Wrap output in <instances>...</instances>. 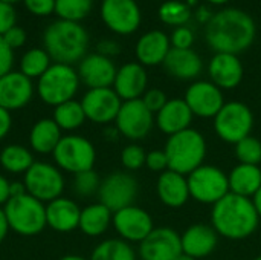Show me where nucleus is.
I'll list each match as a JSON object with an SVG mask.
<instances>
[{"label": "nucleus", "instance_id": "nucleus-46", "mask_svg": "<svg viewBox=\"0 0 261 260\" xmlns=\"http://www.w3.org/2000/svg\"><path fill=\"white\" fill-rule=\"evenodd\" d=\"M2 37H3V40L6 41V44L14 51V49L20 48V46L24 43V40H26V32H24L23 28L14 26V28H11L8 32H5Z\"/></svg>", "mask_w": 261, "mask_h": 260}, {"label": "nucleus", "instance_id": "nucleus-16", "mask_svg": "<svg viewBox=\"0 0 261 260\" xmlns=\"http://www.w3.org/2000/svg\"><path fill=\"white\" fill-rule=\"evenodd\" d=\"M81 106L89 121L95 124H110L115 123L122 106V100L113 87L89 89L81 100Z\"/></svg>", "mask_w": 261, "mask_h": 260}, {"label": "nucleus", "instance_id": "nucleus-55", "mask_svg": "<svg viewBox=\"0 0 261 260\" xmlns=\"http://www.w3.org/2000/svg\"><path fill=\"white\" fill-rule=\"evenodd\" d=\"M176 260H196V259H193V257H190V256H187V254H184V253H182V254H180V256H179Z\"/></svg>", "mask_w": 261, "mask_h": 260}, {"label": "nucleus", "instance_id": "nucleus-9", "mask_svg": "<svg viewBox=\"0 0 261 260\" xmlns=\"http://www.w3.org/2000/svg\"><path fill=\"white\" fill-rule=\"evenodd\" d=\"M52 156L55 166L61 172L78 175L93 169L96 161V149L87 138L72 133L61 138Z\"/></svg>", "mask_w": 261, "mask_h": 260}, {"label": "nucleus", "instance_id": "nucleus-52", "mask_svg": "<svg viewBox=\"0 0 261 260\" xmlns=\"http://www.w3.org/2000/svg\"><path fill=\"white\" fill-rule=\"evenodd\" d=\"M252 204H254V207H255V211H257V215L260 216L261 219V187L258 188V192L252 196Z\"/></svg>", "mask_w": 261, "mask_h": 260}, {"label": "nucleus", "instance_id": "nucleus-15", "mask_svg": "<svg viewBox=\"0 0 261 260\" xmlns=\"http://www.w3.org/2000/svg\"><path fill=\"white\" fill-rule=\"evenodd\" d=\"M141 260H176L182 254L180 234L170 227L154 230L139 244Z\"/></svg>", "mask_w": 261, "mask_h": 260}, {"label": "nucleus", "instance_id": "nucleus-45", "mask_svg": "<svg viewBox=\"0 0 261 260\" xmlns=\"http://www.w3.org/2000/svg\"><path fill=\"white\" fill-rule=\"evenodd\" d=\"M24 5L35 15H47L55 11V0H24Z\"/></svg>", "mask_w": 261, "mask_h": 260}, {"label": "nucleus", "instance_id": "nucleus-17", "mask_svg": "<svg viewBox=\"0 0 261 260\" xmlns=\"http://www.w3.org/2000/svg\"><path fill=\"white\" fill-rule=\"evenodd\" d=\"M101 17L116 34H133L141 25V11L135 0H102Z\"/></svg>", "mask_w": 261, "mask_h": 260}, {"label": "nucleus", "instance_id": "nucleus-57", "mask_svg": "<svg viewBox=\"0 0 261 260\" xmlns=\"http://www.w3.org/2000/svg\"><path fill=\"white\" fill-rule=\"evenodd\" d=\"M254 260H261V256H257V257H255Z\"/></svg>", "mask_w": 261, "mask_h": 260}, {"label": "nucleus", "instance_id": "nucleus-12", "mask_svg": "<svg viewBox=\"0 0 261 260\" xmlns=\"http://www.w3.org/2000/svg\"><path fill=\"white\" fill-rule=\"evenodd\" d=\"M115 127L119 135L132 143L145 139L154 127V115L147 109L142 100L122 101V106L115 120Z\"/></svg>", "mask_w": 261, "mask_h": 260}, {"label": "nucleus", "instance_id": "nucleus-18", "mask_svg": "<svg viewBox=\"0 0 261 260\" xmlns=\"http://www.w3.org/2000/svg\"><path fill=\"white\" fill-rule=\"evenodd\" d=\"M116 66L112 58L104 57L101 54H90L86 55L80 61L78 77L89 89H102L112 87L116 77Z\"/></svg>", "mask_w": 261, "mask_h": 260}, {"label": "nucleus", "instance_id": "nucleus-2", "mask_svg": "<svg viewBox=\"0 0 261 260\" xmlns=\"http://www.w3.org/2000/svg\"><path fill=\"white\" fill-rule=\"evenodd\" d=\"M260 225V216L251 199L228 193L211 210V227L219 238L228 241H245Z\"/></svg>", "mask_w": 261, "mask_h": 260}, {"label": "nucleus", "instance_id": "nucleus-41", "mask_svg": "<svg viewBox=\"0 0 261 260\" xmlns=\"http://www.w3.org/2000/svg\"><path fill=\"white\" fill-rule=\"evenodd\" d=\"M170 43H171V48H176V49H191L194 43V32L187 26H179L173 31Z\"/></svg>", "mask_w": 261, "mask_h": 260}, {"label": "nucleus", "instance_id": "nucleus-42", "mask_svg": "<svg viewBox=\"0 0 261 260\" xmlns=\"http://www.w3.org/2000/svg\"><path fill=\"white\" fill-rule=\"evenodd\" d=\"M145 167L154 173H162L165 170H168V159L167 155L164 152V149H156L151 152H147V158H145Z\"/></svg>", "mask_w": 261, "mask_h": 260}, {"label": "nucleus", "instance_id": "nucleus-43", "mask_svg": "<svg viewBox=\"0 0 261 260\" xmlns=\"http://www.w3.org/2000/svg\"><path fill=\"white\" fill-rule=\"evenodd\" d=\"M15 18L17 15L12 5L0 2V35H3L5 32L15 26Z\"/></svg>", "mask_w": 261, "mask_h": 260}, {"label": "nucleus", "instance_id": "nucleus-14", "mask_svg": "<svg viewBox=\"0 0 261 260\" xmlns=\"http://www.w3.org/2000/svg\"><path fill=\"white\" fill-rule=\"evenodd\" d=\"M184 100L191 109L193 115L203 120H213L226 103L223 90L214 83L205 80L191 83L185 92Z\"/></svg>", "mask_w": 261, "mask_h": 260}, {"label": "nucleus", "instance_id": "nucleus-20", "mask_svg": "<svg viewBox=\"0 0 261 260\" xmlns=\"http://www.w3.org/2000/svg\"><path fill=\"white\" fill-rule=\"evenodd\" d=\"M182 253L193 259H205L219 245V234L211 225L193 224L180 234Z\"/></svg>", "mask_w": 261, "mask_h": 260}, {"label": "nucleus", "instance_id": "nucleus-54", "mask_svg": "<svg viewBox=\"0 0 261 260\" xmlns=\"http://www.w3.org/2000/svg\"><path fill=\"white\" fill-rule=\"evenodd\" d=\"M206 2H210V3H213V5H225V3L229 2V0H206Z\"/></svg>", "mask_w": 261, "mask_h": 260}, {"label": "nucleus", "instance_id": "nucleus-44", "mask_svg": "<svg viewBox=\"0 0 261 260\" xmlns=\"http://www.w3.org/2000/svg\"><path fill=\"white\" fill-rule=\"evenodd\" d=\"M12 63H14V52L6 44L3 37L0 35V77H3L8 72H11Z\"/></svg>", "mask_w": 261, "mask_h": 260}, {"label": "nucleus", "instance_id": "nucleus-37", "mask_svg": "<svg viewBox=\"0 0 261 260\" xmlns=\"http://www.w3.org/2000/svg\"><path fill=\"white\" fill-rule=\"evenodd\" d=\"M234 153L239 164L260 166L261 164V141L249 135L234 146Z\"/></svg>", "mask_w": 261, "mask_h": 260}, {"label": "nucleus", "instance_id": "nucleus-40", "mask_svg": "<svg viewBox=\"0 0 261 260\" xmlns=\"http://www.w3.org/2000/svg\"><path fill=\"white\" fill-rule=\"evenodd\" d=\"M141 100H142V103L147 106V109H148L153 115H156V113L165 106V103L168 101L167 93H165L162 89H158V87L147 89Z\"/></svg>", "mask_w": 261, "mask_h": 260}, {"label": "nucleus", "instance_id": "nucleus-5", "mask_svg": "<svg viewBox=\"0 0 261 260\" xmlns=\"http://www.w3.org/2000/svg\"><path fill=\"white\" fill-rule=\"evenodd\" d=\"M9 228L24 238L40 234L46 227V204L24 193L11 198L3 207Z\"/></svg>", "mask_w": 261, "mask_h": 260}, {"label": "nucleus", "instance_id": "nucleus-30", "mask_svg": "<svg viewBox=\"0 0 261 260\" xmlns=\"http://www.w3.org/2000/svg\"><path fill=\"white\" fill-rule=\"evenodd\" d=\"M112 221L113 213L104 204L95 202L81 208L78 228L89 238H99L110 228Z\"/></svg>", "mask_w": 261, "mask_h": 260}, {"label": "nucleus", "instance_id": "nucleus-49", "mask_svg": "<svg viewBox=\"0 0 261 260\" xmlns=\"http://www.w3.org/2000/svg\"><path fill=\"white\" fill-rule=\"evenodd\" d=\"M11 199V182L0 175V205H5Z\"/></svg>", "mask_w": 261, "mask_h": 260}, {"label": "nucleus", "instance_id": "nucleus-34", "mask_svg": "<svg viewBox=\"0 0 261 260\" xmlns=\"http://www.w3.org/2000/svg\"><path fill=\"white\" fill-rule=\"evenodd\" d=\"M50 67V57L44 49L28 51L20 61V72L28 78H40Z\"/></svg>", "mask_w": 261, "mask_h": 260}, {"label": "nucleus", "instance_id": "nucleus-10", "mask_svg": "<svg viewBox=\"0 0 261 260\" xmlns=\"http://www.w3.org/2000/svg\"><path fill=\"white\" fill-rule=\"evenodd\" d=\"M23 184L28 195L47 204L57 198L63 196L64 192V176L55 164L35 161L31 169L24 173Z\"/></svg>", "mask_w": 261, "mask_h": 260}, {"label": "nucleus", "instance_id": "nucleus-11", "mask_svg": "<svg viewBox=\"0 0 261 260\" xmlns=\"http://www.w3.org/2000/svg\"><path fill=\"white\" fill-rule=\"evenodd\" d=\"M138 193V179L127 170H116L101 181L98 198L101 204H104L112 213H115L125 207L135 205Z\"/></svg>", "mask_w": 261, "mask_h": 260}, {"label": "nucleus", "instance_id": "nucleus-38", "mask_svg": "<svg viewBox=\"0 0 261 260\" xmlns=\"http://www.w3.org/2000/svg\"><path fill=\"white\" fill-rule=\"evenodd\" d=\"M101 178L99 175L92 169L87 172H81L78 175H73V193L78 198H92L98 195L101 187Z\"/></svg>", "mask_w": 261, "mask_h": 260}, {"label": "nucleus", "instance_id": "nucleus-22", "mask_svg": "<svg viewBox=\"0 0 261 260\" xmlns=\"http://www.w3.org/2000/svg\"><path fill=\"white\" fill-rule=\"evenodd\" d=\"M243 64L234 54H216L208 64L210 81L222 90L236 89L243 80Z\"/></svg>", "mask_w": 261, "mask_h": 260}, {"label": "nucleus", "instance_id": "nucleus-8", "mask_svg": "<svg viewBox=\"0 0 261 260\" xmlns=\"http://www.w3.org/2000/svg\"><path fill=\"white\" fill-rule=\"evenodd\" d=\"M190 198L203 205H214L229 193L228 173L220 167L203 164L187 176Z\"/></svg>", "mask_w": 261, "mask_h": 260}, {"label": "nucleus", "instance_id": "nucleus-39", "mask_svg": "<svg viewBox=\"0 0 261 260\" xmlns=\"http://www.w3.org/2000/svg\"><path fill=\"white\" fill-rule=\"evenodd\" d=\"M145 158H147V152L138 143L127 144L121 152V164L127 172H136L145 167Z\"/></svg>", "mask_w": 261, "mask_h": 260}, {"label": "nucleus", "instance_id": "nucleus-36", "mask_svg": "<svg viewBox=\"0 0 261 260\" xmlns=\"http://www.w3.org/2000/svg\"><path fill=\"white\" fill-rule=\"evenodd\" d=\"M93 0H55V12L61 20L80 21L92 9Z\"/></svg>", "mask_w": 261, "mask_h": 260}, {"label": "nucleus", "instance_id": "nucleus-3", "mask_svg": "<svg viewBox=\"0 0 261 260\" xmlns=\"http://www.w3.org/2000/svg\"><path fill=\"white\" fill-rule=\"evenodd\" d=\"M43 43L44 51L55 63L70 66L86 57L89 34L78 21L57 20L46 28Z\"/></svg>", "mask_w": 261, "mask_h": 260}, {"label": "nucleus", "instance_id": "nucleus-28", "mask_svg": "<svg viewBox=\"0 0 261 260\" xmlns=\"http://www.w3.org/2000/svg\"><path fill=\"white\" fill-rule=\"evenodd\" d=\"M63 130L57 126L52 118H41L31 127L29 147L32 152L40 155H52L55 147L63 138Z\"/></svg>", "mask_w": 261, "mask_h": 260}, {"label": "nucleus", "instance_id": "nucleus-19", "mask_svg": "<svg viewBox=\"0 0 261 260\" xmlns=\"http://www.w3.org/2000/svg\"><path fill=\"white\" fill-rule=\"evenodd\" d=\"M34 95L31 78L21 72H8L0 77V107L12 112L29 104Z\"/></svg>", "mask_w": 261, "mask_h": 260}, {"label": "nucleus", "instance_id": "nucleus-51", "mask_svg": "<svg viewBox=\"0 0 261 260\" xmlns=\"http://www.w3.org/2000/svg\"><path fill=\"white\" fill-rule=\"evenodd\" d=\"M24 193H28V192H26V187H24L23 182H18V181L11 182V198L21 196V195H24Z\"/></svg>", "mask_w": 261, "mask_h": 260}, {"label": "nucleus", "instance_id": "nucleus-31", "mask_svg": "<svg viewBox=\"0 0 261 260\" xmlns=\"http://www.w3.org/2000/svg\"><path fill=\"white\" fill-rule=\"evenodd\" d=\"M34 162L32 152L21 144H9L0 152V166L8 173L24 175Z\"/></svg>", "mask_w": 261, "mask_h": 260}, {"label": "nucleus", "instance_id": "nucleus-1", "mask_svg": "<svg viewBox=\"0 0 261 260\" xmlns=\"http://www.w3.org/2000/svg\"><path fill=\"white\" fill-rule=\"evenodd\" d=\"M255 32V23L248 12L226 8L211 15L206 21L205 40L216 54L239 55L252 46Z\"/></svg>", "mask_w": 261, "mask_h": 260}, {"label": "nucleus", "instance_id": "nucleus-4", "mask_svg": "<svg viewBox=\"0 0 261 260\" xmlns=\"http://www.w3.org/2000/svg\"><path fill=\"white\" fill-rule=\"evenodd\" d=\"M164 152L168 159V170L188 176L205 164L208 144L202 132L190 127L168 136Z\"/></svg>", "mask_w": 261, "mask_h": 260}, {"label": "nucleus", "instance_id": "nucleus-48", "mask_svg": "<svg viewBox=\"0 0 261 260\" xmlns=\"http://www.w3.org/2000/svg\"><path fill=\"white\" fill-rule=\"evenodd\" d=\"M119 52V46L116 41H112V40H102L99 44H98V54L104 55V57H112V55H116Z\"/></svg>", "mask_w": 261, "mask_h": 260}, {"label": "nucleus", "instance_id": "nucleus-33", "mask_svg": "<svg viewBox=\"0 0 261 260\" xmlns=\"http://www.w3.org/2000/svg\"><path fill=\"white\" fill-rule=\"evenodd\" d=\"M52 120L57 123V126L61 130H66V132H73L87 121L81 101H75V100L66 101L54 107Z\"/></svg>", "mask_w": 261, "mask_h": 260}, {"label": "nucleus", "instance_id": "nucleus-24", "mask_svg": "<svg viewBox=\"0 0 261 260\" xmlns=\"http://www.w3.org/2000/svg\"><path fill=\"white\" fill-rule=\"evenodd\" d=\"M156 193L159 201L168 208H180L191 199L187 176L173 170H165L159 175Z\"/></svg>", "mask_w": 261, "mask_h": 260}, {"label": "nucleus", "instance_id": "nucleus-29", "mask_svg": "<svg viewBox=\"0 0 261 260\" xmlns=\"http://www.w3.org/2000/svg\"><path fill=\"white\" fill-rule=\"evenodd\" d=\"M228 182H229V193L252 199V196L261 187L260 166L237 164L228 173Z\"/></svg>", "mask_w": 261, "mask_h": 260}, {"label": "nucleus", "instance_id": "nucleus-26", "mask_svg": "<svg viewBox=\"0 0 261 260\" xmlns=\"http://www.w3.org/2000/svg\"><path fill=\"white\" fill-rule=\"evenodd\" d=\"M162 64L173 78H177L182 81L196 80L202 74V69H203L202 58L193 49L171 48Z\"/></svg>", "mask_w": 261, "mask_h": 260}, {"label": "nucleus", "instance_id": "nucleus-21", "mask_svg": "<svg viewBox=\"0 0 261 260\" xmlns=\"http://www.w3.org/2000/svg\"><path fill=\"white\" fill-rule=\"evenodd\" d=\"M193 112L184 98H168L165 106L154 115V126L167 136L191 127Z\"/></svg>", "mask_w": 261, "mask_h": 260}, {"label": "nucleus", "instance_id": "nucleus-47", "mask_svg": "<svg viewBox=\"0 0 261 260\" xmlns=\"http://www.w3.org/2000/svg\"><path fill=\"white\" fill-rule=\"evenodd\" d=\"M11 127H12L11 112L3 109V107H0V139H3L11 132Z\"/></svg>", "mask_w": 261, "mask_h": 260}, {"label": "nucleus", "instance_id": "nucleus-7", "mask_svg": "<svg viewBox=\"0 0 261 260\" xmlns=\"http://www.w3.org/2000/svg\"><path fill=\"white\" fill-rule=\"evenodd\" d=\"M254 124V112L243 101H226L213 118L214 132L219 139L234 146L252 133Z\"/></svg>", "mask_w": 261, "mask_h": 260}, {"label": "nucleus", "instance_id": "nucleus-23", "mask_svg": "<svg viewBox=\"0 0 261 260\" xmlns=\"http://www.w3.org/2000/svg\"><path fill=\"white\" fill-rule=\"evenodd\" d=\"M148 75L142 64L125 63L122 64L115 77L113 90L122 101L139 100L147 90Z\"/></svg>", "mask_w": 261, "mask_h": 260}, {"label": "nucleus", "instance_id": "nucleus-56", "mask_svg": "<svg viewBox=\"0 0 261 260\" xmlns=\"http://www.w3.org/2000/svg\"><path fill=\"white\" fill-rule=\"evenodd\" d=\"M0 2H5V3H9V5H12V3L18 2V0H0Z\"/></svg>", "mask_w": 261, "mask_h": 260}, {"label": "nucleus", "instance_id": "nucleus-25", "mask_svg": "<svg viewBox=\"0 0 261 260\" xmlns=\"http://www.w3.org/2000/svg\"><path fill=\"white\" fill-rule=\"evenodd\" d=\"M81 208L69 198H57L46 204V222L54 231L69 233L80 227Z\"/></svg>", "mask_w": 261, "mask_h": 260}, {"label": "nucleus", "instance_id": "nucleus-13", "mask_svg": "<svg viewBox=\"0 0 261 260\" xmlns=\"http://www.w3.org/2000/svg\"><path fill=\"white\" fill-rule=\"evenodd\" d=\"M112 225L119 239L128 244H141L154 230L151 215L138 205H130L115 211Z\"/></svg>", "mask_w": 261, "mask_h": 260}, {"label": "nucleus", "instance_id": "nucleus-27", "mask_svg": "<svg viewBox=\"0 0 261 260\" xmlns=\"http://www.w3.org/2000/svg\"><path fill=\"white\" fill-rule=\"evenodd\" d=\"M171 49V43L167 34L162 31H150L144 34L136 43V58L138 63L145 66L162 64Z\"/></svg>", "mask_w": 261, "mask_h": 260}, {"label": "nucleus", "instance_id": "nucleus-35", "mask_svg": "<svg viewBox=\"0 0 261 260\" xmlns=\"http://www.w3.org/2000/svg\"><path fill=\"white\" fill-rule=\"evenodd\" d=\"M159 17L164 23L171 26H185L191 18V8L190 5L179 2V0H168L164 2L159 8Z\"/></svg>", "mask_w": 261, "mask_h": 260}, {"label": "nucleus", "instance_id": "nucleus-50", "mask_svg": "<svg viewBox=\"0 0 261 260\" xmlns=\"http://www.w3.org/2000/svg\"><path fill=\"white\" fill-rule=\"evenodd\" d=\"M9 224H8V218H6V213L5 210L0 207V244L6 239L8 233H9Z\"/></svg>", "mask_w": 261, "mask_h": 260}, {"label": "nucleus", "instance_id": "nucleus-6", "mask_svg": "<svg viewBox=\"0 0 261 260\" xmlns=\"http://www.w3.org/2000/svg\"><path fill=\"white\" fill-rule=\"evenodd\" d=\"M80 83L78 72L72 66L55 63L38 78L37 93L44 104L57 107L73 100Z\"/></svg>", "mask_w": 261, "mask_h": 260}, {"label": "nucleus", "instance_id": "nucleus-32", "mask_svg": "<svg viewBox=\"0 0 261 260\" xmlns=\"http://www.w3.org/2000/svg\"><path fill=\"white\" fill-rule=\"evenodd\" d=\"M89 260H138V256L132 244L115 238L99 242L93 248Z\"/></svg>", "mask_w": 261, "mask_h": 260}, {"label": "nucleus", "instance_id": "nucleus-53", "mask_svg": "<svg viewBox=\"0 0 261 260\" xmlns=\"http://www.w3.org/2000/svg\"><path fill=\"white\" fill-rule=\"evenodd\" d=\"M58 260H89V259H86V257H83V256H78V254H67V256L60 257Z\"/></svg>", "mask_w": 261, "mask_h": 260}]
</instances>
